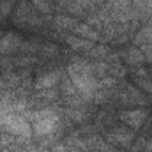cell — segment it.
<instances>
[{"label":"cell","instance_id":"1","mask_svg":"<svg viewBox=\"0 0 152 152\" xmlns=\"http://www.w3.org/2000/svg\"><path fill=\"white\" fill-rule=\"evenodd\" d=\"M69 75H71V80H73L75 87L85 97H90L97 90L96 76L92 75V71H90V67L87 64H73L69 67Z\"/></svg>","mask_w":152,"mask_h":152},{"label":"cell","instance_id":"2","mask_svg":"<svg viewBox=\"0 0 152 152\" xmlns=\"http://www.w3.org/2000/svg\"><path fill=\"white\" fill-rule=\"evenodd\" d=\"M58 126V115L53 110H41L34 115V131L37 134H50Z\"/></svg>","mask_w":152,"mask_h":152},{"label":"cell","instance_id":"3","mask_svg":"<svg viewBox=\"0 0 152 152\" xmlns=\"http://www.w3.org/2000/svg\"><path fill=\"white\" fill-rule=\"evenodd\" d=\"M0 126L5 129V131H9V133H12V134H21V136H25V138H28L30 136V126L25 122V118H21L20 115H5V117H2L0 118Z\"/></svg>","mask_w":152,"mask_h":152},{"label":"cell","instance_id":"4","mask_svg":"<svg viewBox=\"0 0 152 152\" xmlns=\"http://www.w3.org/2000/svg\"><path fill=\"white\" fill-rule=\"evenodd\" d=\"M145 117H147V113H145L143 110H131V112L120 113V118H122L127 126H131L133 129L142 127V124L145 122Z\"/></svg>","mask_w":152,"mask_h":152},{"label":"cell","instance_id":"5","mask_svg":"<svg viewBox=\"0 0 152 152\" xmlns=\"http://www.w3.org/2000/svg\"><path fill=\"white\" fill-rule=\"evenodd\" d=\"M108 138L113 142L115 145H120V147H129V143L133 142V133L129 131H115L110 133Z\"/></svg>","mask_w":152,"mask_h":152},{"label":"cell","instance_id":"6","mask_svg":"<svg viewBox=\"0 0 152 152\" xmlns=\"http://www.w3.org/2000/svg\"><path fill=\"white\" fill-rule=\"evenodd\" d=\"M58 76L60 73L58 71H51V73H46V75H42L41 78L37 80V83H36V87H37L39 90H44V88H51L57 81H58Z\"/></svg>","mask_w":152,"mask_h":152},{"label":"cell","instance_id":"7","mask_svg":"<svg viewBox=\"0 0 152 152\" xmlns=\"http://www.w3.org/2000/svg\"><path fill=\"white\" fill-rule=\"evenodd\" d=\"M143 53L142 51H138L136 48H133V50H129V53H127V60L129 62H134V64H138V62H143Z\"/></svg>","mask_w":152,"mask_h":152},{"label":"cell","instance_id":"8","mask_svg":"<svg viewBox=\"0 0 152 152\" xmlns=\"http://www.w3.org/2000/svg\"><path fill=\"white\" fill-rule=\"evenodd\" d=\"M69 44H71L73 48H90V42L80 41V39H75V37H69Z\"/></svg>","mask_w":152,"mask_h":152},{"label":"cell","instance_id":"9","mask_svg":"<svg viewBox=\"0 0 152 152\" xmlns=\"http://www.w3.org/2000/svg\"><path fill=\"white\" fill-rule=\"evenodd\" d=\"M57 23H58L60 27H73V25H75V21H71V18H58Z\"/></svg>","mask_w":152,"mask_h":152}]
</instances>
